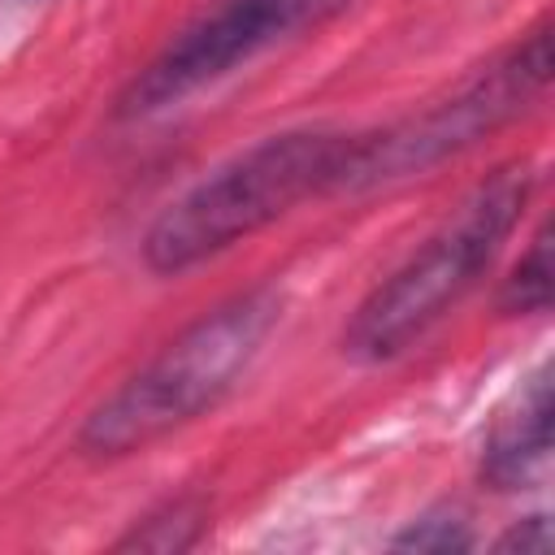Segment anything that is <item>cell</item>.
Instances as JSON below:
<instances>
[{
  "instance_id": "cell-1",
  "label": "cell",
  "mask_w": 555,
  "mask_h": 555,
  "mask_svg": "<svg viewBox=\"0 0 555 555\" xmlns=\"http://www.w3.org/2000/svg\"><path fill=\"white\" fill-rule=\"evenodd\" d=\"M356 134L304 126L269 134L199 178L143 234V264L152 273H182L238 238L273 225L299 199L338 191Z\"/></svg>"
},
{
  "instance_id": "cell-2",
  "label": "cell",
  "mask_w": 555,
  "mask_h": 555,
  "mask_svg": "<svg viewBox=\"0 0 555 555\" xmlns=\"http://www.w3.org/2000/svg\"><path fill=\"white\" fill-rule=\"evenodd\" d=\"M278 317L282 299L273 286L217 304L87 416L78 447L91 455H130L195 421L247 373Z\"/></svg>"
},
{
  "instance_id": "cell-3",
  "label": "cell",
  "mask_w": 555,
  "mask_h": 555,
  "mask_svg": "<svg viewBox=\"0 0 555 555\" xmlns=\"http://www.w3.org/2000/svg\"><path fill=\"white\" fill-rule=\"evenodd\" d=\"M529 186H533V173L525 165L494 169L455 208V217H447L386 282H377L364 295V304L347 321L343 351L351 360L382 364L408 351L429 325H438L447 308L499 256L503 238L516 230Z\"/></svg>"
},
{
  "instance_id": "cell-4",
  "label": "cell",
  "mask_w": 555,
  "mask_h": 555,
  "mask_svg": "<svg viewBox=\"0 0 555 555\" xmlns=\"http://www.w3.org/2000/svg\"><path fill=\"white\" fill-rule=\"evenodd\" d=\"M551 78V26L542 22L520 43H512L503 56H494L477 78H468L455 95L442 104H429L425 113L382 130V134H356V147L347 156L338 191L377 186L403 173H421L464 147H473L481 134L499 130L503 121L520 117L529 100L546 91Z\"/></svg>"
},
{
  "instance_id": "cell-5",
  "label": "cell",
  "mask_w": 555,
  "mask_h": 555,
  "mask_svg": "<svg viewBox=\"0 0 555 555\" xmlns=\"http://www.w3.org/2000/svg\"><path fill=\"white\" fill-rule=\"evenodd\" d=\"M343 4L347 0H221L212 13L191 22L178 39H169V48L126 87L121 117H147L186 100L191 91L251 61L273 39L304 30Z\"/></svg>"
},
{
  "instance_id": "cell-6",
  "label": "cell",
  "mask_w": 555,
  "mask_h": 555,
  "mask_svg": "<svg viewBox=\"0 0 555 555\" xmlns=\"http://www.w3.org/2000/svg\"><path fill=\"white\" fill-rule=\"evenodd\" d=\"M551 464V364H542L499 412L481 451V477L494 490H525Z\"/></svg>"
},
{
  "instance_id": "cell-7",
  "label": "cell",
  "mask_w": 555,
  "mask_h": 555,
  "mask_svg": "<svg viewBox=\"0 0 555 555\" xmlns=\"http://www.w3.org/2000/svg\"><path fill=\"white\" fill-rule=\"evenodd\" d=\"M551 308V230L542 225L503 286V312H546Z\"/></svg>"
},
{
  "instance_id": "cell-8",
  "label": "cell",
  "mask_w": 555,
  "mask_h": 555,
  "mask_svg": "<svg viewBox=\"0 0 555 555\" xmlns=\"http://www.w3.org/2000/svg\"><path fill=\"white\" fill-rule=\"evenodd\" d=\"M468 546H473V533H468L464 516L451 512V507L412 520V525L395 538V551H468Z\"/></svg>"
},
{
  "instance_id": "cell-9",
  "label": "cell",
  "mask_w": 555,
  "mask_h": 555,
  "mask_svg": "<svg viewBox=\"0 0 555 555\" xmlns=\"http://www.w3.org/2000/svg\"><path fill=\"white\" fill-rule=\"evenodd\" d=\"M551 525L546 516H529L520 525H512V533L499 542V551H520V555H551Z\"/></svg>"
}]
</instances>
